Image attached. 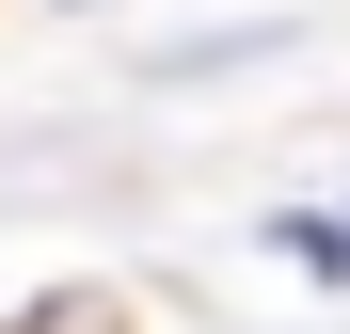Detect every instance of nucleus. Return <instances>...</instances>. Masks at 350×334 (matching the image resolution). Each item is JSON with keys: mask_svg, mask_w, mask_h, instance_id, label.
Instances as JSON below:
<instances>
[{"mask_svg": "<svg viewBox=\"0 0 350 334\" xmlns=\"http://www.w3.org/2000/svg\"><path fill=\"white\" fill-rule=\"evenodd\" d=\"M16 334H128V318H111V303H96V287H64V303H32V318H16Z\"/></svg>", "mask_w": 350, "mask_h": 334, "instance_id": "1", "label": "nucleus"}]
</instances>
